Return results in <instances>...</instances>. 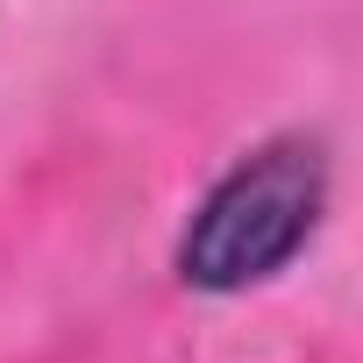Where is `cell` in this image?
<instances>
[{
    "mask_svg": "<svg viewBox=\"0 0 363 363\" xmlns=\"http://www.w3.org/2000/svg\"><path fill=\"white\" fill-rule=\"evenodd\" d=\"M328 200V157L306 135L264 143L257 157H242L221 186L200 200V214L178 235V278L200 292H242L264 285L271 271H285L299 257V242L313 235Z\"/></svg>",
    "mask_w": 363,
    "mask_h": 363,
    "instance_id": "1",
    "label": "cell"
}]
</instances>
